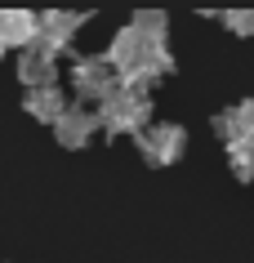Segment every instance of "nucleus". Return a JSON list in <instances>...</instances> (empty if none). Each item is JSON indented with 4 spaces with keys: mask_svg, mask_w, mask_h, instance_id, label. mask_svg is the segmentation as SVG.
I'll list each match as a JSON object with an SVG mask.
<instances>
[{
    "mask_svg": "<svg viewBox=\"0 0 254 263\" xmlns=\"http://www.w3.org/2000/svg\"><path fill=\"white\" fill-rule=\"evenodd\" d=\"M23 107H27V116H36V121H49V125H54L58 116L67 111V98H63V89H58V85H41V89H27Z\"/></svg>",
    "mask_w": 254,
    "mask_h": 263,
    "instance_id": "nucleus-8",
    "label": "nucleus"
},
{
    "mask_svg": "<svg viewBox=\"0 0 254 263\" xmlns=\"http://www.w3.org/2000/svg\"><path fill=\"white\" fill-rule=\"evenodd\" d=\"M5 49H9V45H5V31H0V54H5Z\"/></svg>",
    "mask_w": 254,
    "mask_h": 263,
    "instance_id": "nucleus-13",
    "label": "nucleus"
},
{
    "mask_svg": "<svg viewBox=\"0 0 254 263\" xmlns=\"http://www.w3.org/2000/svg\"><path fill=\"white\" fill-rule=\"evenodd\" d=\"M85 18L81 14H63V9H49V14H36V45L49 49L58 58V49H67L76 41V31H81Z\"/></svg>",
    "mask_w": 254,
    "mask_h": 263,
    "instance_id": "nucleus-4",
    "label": "nucleus"
},
{
    "mask_svg": "<svg viewBox=\"0 0 254 263\" xmlns=\"http://www.w3.org/2000/svg\"><path fill=\"white\" fill-rule=\"evenodd\" d=\"M139 152H143V161L156 165V170L179 165L183 152H187V129L174 125V121H156V125H147V129L139 134Z\"/></svg>",
    "mask_w": 254,
    "mask_h": 263,
    "instance_id": "nucleus-2",
    "label": "nucleus"
},
{
    "mask_svg": "<svg viewBox=\"0 0 254 263\" xmlns=\"http://www.w3.org/2000/svg\"><path fill=\"white\" fill-rule=\"evenodd\" d=\"M223 23L237 31V36H254V14H250V9H245V14H241V9H232V14H223Z\"/></svg>",
    "mask_w": 254,
    "mask_h": 263,
    "instance_id": "nucleus-12",
    "label": "nucleus"
},
{
    "mask_svg": "<svg viewBox=\"0 0 254 263\" xmlns=\"http://www.w3.org/2000/svg\"><path fill=\"white\" fill-rule=\"evenodd\" d=\"M232 116H237V125H241V134L254 143V98H245V103H237L232 107Z\"/></svg>",
    "mask_w": 254,
    "mask_h": 263,
    "instance_id": "nucleus-11",
    "label": "nucleus"
},
{
    "mask_svg": "<svg viewBox=\"0 0 254 263\" xmlns=\"http://www.w3.org/2000/svg\"><path fill=\"white\" fill-rule=\"evenodd\" d=\"M94 129H99V116L85 107H67L63 116L54 121V139L63 147H85V143L94 139Z\"/></svg>",
    "mask_w": 254,
    "mask_h": 263,
    "instance_id": "nucleus-5",
    "label": "nucleus"
},
{
    "mask_svg": "<svg viewBox=\"0 0 254 263\" xmlns=\"http://www.w3.org/2000/svg\"><path fill=\"white\" fill-rule=\"evenodd\" d=\"M71 89L85 103H103V98H112L121 89V76L112 71L107 58H76L71 63Z\"/></svg>",
    "mask_w": 254,
    "mask_h": 263,
    "instance_id": "nucleus-3",
    "label": "nucleus"
},
{
    "mask_svg": "<svg viewBox=\"0 0 254 263\" xmlns=\"http://www.w3.org/2000/svg\"><path fill=\"white\" fill-rule=\"evenodd\" d=\"M0 31H5V45L9 49H31L36 45V14L9 9V14H0Z\"/></svg>",
    "mask_w": 254,
    "mask_h": 263,
    "instance_id": "nucleus-9",
    "label": "nucleus"
},
{
    "mask_svg": "<svg viewBox=\"0 0 254 263\" xmlns=\"http://www.w3.org/2000/svg\"><path fill=\"white\" fill-rule=\"evenodd\" d=\"M94 116H99V129H107V134H143L152 125V94L116 89L112 98H103Z\"/></svg>",
    "mask_w": 254,
    "mask_h": 263,
    "instance_id": "nucleus-1",
    "label": "nucleus"
},
{
    "mask_svg": "<svg viewBox=\"0 0 254 263\" xmlns=\"http://www.w3.org/2000/svg\"><path fill=\"white\" fill-rule=\"evenodd\" d=\"M18 76L27 81V89L54 85V76H58V67H54V54H49V49H41V45L23 49V54H18Z\"/></svg>",
    "mask_w": 254,
    "mask_h": 263,
    "instance_id": "nucleus-6",
    "label": "nucleus"
},
{
    "mask_svg": "<svg viewBox=\"0 0 254 263\" xmlns=\"http://www.w3.org/2000/svg\"><path fill=\"white\" fill-rule=\"evenodd\" d=\"M143 49H147V45H143L129 27H121V31L112 36V49H107L103 58L112 63V71H116V76H125V71H134V67L143 63Z\"/></svg>",
    "mask_w": 254,
    "mask_h": 263,
    "instance_id": "nucleus-7",
    "label": "nucleus"
},
{
    "mask_svg": "<svg viewBox=\"0 0 254 263\" xmlns=\"http://www.w3.org/2000/svg\"><path fill=\"white\" fill-rule=\"evenodd\" d=\"M129 31L139 36L143 45H165V31H169V23H165V14H134V23H129Z\"/></svg>",
    "mask_w": 254,
    "mask_h": 263,
    "instance_id": "nucleus-10",
    "label": "nucleus"
}]
</instances>
